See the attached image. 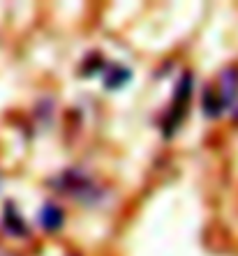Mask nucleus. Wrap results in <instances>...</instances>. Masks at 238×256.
<instances>
[{"label": "nucleus", "mask_w": 238, "mask_h": 256, "mask_svg": "<svg viewBox=\"0 0 238 256\" xmlns=\"http://www.w3.org/2000/svg\"><path fill=\"white\" fill-rule=\"evenodd\" d=\"M190 95H192V74H183V78L178 81V88H176V95H173V106L171 114H169L167 127H164V134L171 136L176 127L183 122L187 108H190Z\"/></svg>", "instance_id": "f257e3e1"}, {"label": "nucleus", "mask_w": 238, "mask_h": 256, "mask_svg": "<svg viewBox=\"0 0 238 256\" xmlns=\"http://www.w3.org/2000/svg\"><path fill=\"white\" fill-rule=\"evenodd\" d=\"M238 92V72L236 70H226L222 72V106H229L231 104V100L236 97Z\"/></svg>", "instance_id": "f03ea898"}, {"label": "nucleus", "mask_w": 238, "mask_h": 256, "mask_svg": "<svg viewBox=\"0 0 238 256\" xmlns=\"http://www.w3.org/2000/svg\"><path fill=\"white\" fill-rule=\"evenodd\" d=\"M40 224H42L47 231H58L63 226V210L58 206H44L42 212H40Z\"/></svg>", "instance_id": "7ed1b4c3"}, {"label": "nucleus", "mask_w": 238, "mask_h": 256, "mask_svg": "<svg viewBox=\"0 0 238 256\" xmlns=\"http://www.w3.org/2000/svg\"><path fill=\"white\" fill-rule=\"evenodd\" d=\"M3 222H5V228L12 233V236H28V228H26L24 220L17 214V210H14L12 203H7L5 214H3Z\"/></svg>", "instance_id": "20e7f679"}, {"label": "nucleus", "mask_w": 238, "mask_h": 256, "mask_svg": "<svg viewBox=\"0 0 238 256\" xmlns=\"http://www.w3.org/2000/svg\"><path fill=\"white\" fill-rule=\"evenodd\" d=\"M222 100L217 95H215L213 90H206L203 92V114L210 116V118H215V116H220L222 114Z\"/></svg>", "instance_id": "39448f33"}, {"label": "nucleus", "mask_w": 238, "mask_h": 256, "mask_svg": "<svg viewBox=\"0 0 238 256\" xmlns=\"http://www.w3.org/2000/svg\"><path fill=\"white\" fill-rule=\"evenodd\" d=\"M127 78H130V72H127L125 67L118 65V74H113V72H111V74L107 76V88H120Z\"/></svg>", "instance_id": "423d86ee"}]
</instances>
